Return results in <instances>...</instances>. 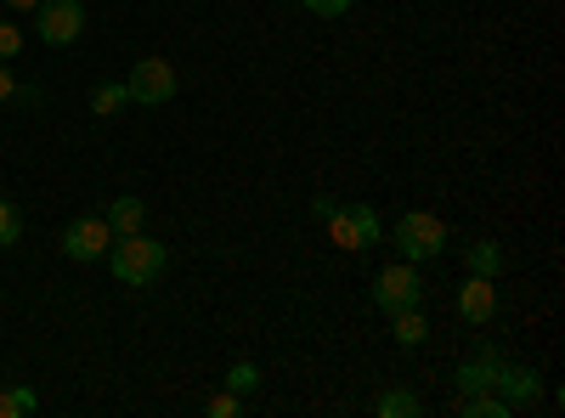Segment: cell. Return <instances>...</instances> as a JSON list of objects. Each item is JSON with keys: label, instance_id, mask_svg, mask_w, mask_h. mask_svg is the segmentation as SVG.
<instances>
[{"label": "cell", "instance_id": "ffe728a7", "mask_svg": "<svg viewBox=\"0 0 565 418\" xmlns=\"http://www.w3.org/2000/svg\"><path fill=\"white\" fill-rule=\"evenodd\" d=\"M204 412H210V418H238V412H244V396H232V390H215V396L204 401Z\"/></svg>", "mask_w": 565, "mask_h": 418}, {"label": "cell", "instance_id": "7a4b0ae2", "mask_svg": "<svg viewBox=\"0 0 565 418\" xmlns=\"http://www.w3.org/2000/svg\"><path fill=\"white\" fill-rule=\"evenodd\" d=\"M322 226H328V244L345 249V255H367L380 244V210L373 204H334V215Z\"/></svg>", "mask_w": 565, "mask_h": 418}, {"label": "cell", "instance_id": "7c38bea8", "mask_svg": "<svg viewBox=\"0 0 565 418\" xmlns=\"http://www.w3.org/2000/svg\"><path fill=\"white\" fill-rule=\"evenodd\" d=\"M141 221H148V204H141V199H114L108 204V226H114V238H125V232H141Z\"/></svg>", "mask_w": 565, "mask_h": 418}, {"label": "cell", "instance_id": "d6986e66", "mask_svg": "<svg viewBox=\"0 0 565 418\" xmlns=\"http://www.w3.org/2000/svg\"><path fill=\"white\" fill-rule=\"evenodd\" d=\"M23 238V210L12 199H0V249H12Z\"/></svg>", "mask_w": 565, "mask_h": 418}, {"label": "cell", "instance_id": "4fadbf2b", "mask_svg": "<svg viewBox=\"0 0 565 418\" xmlns=\"http://www.w3.org/2000/svg\"><path fill=\"white\" fill-rule=\"evenodd\" d=\"M391 334H396V345H402V351H413V345H424L430 322H424V311H418V306H407V311H396V317H391Z\"/></svg>", "mask_w": 565, "mask_h": 418}, {"label": "cell", "instance_id": "52a82bcc", "mask_svg": "<svg viewBox=\"0 0 565 418\" xmlns=\"http://www.w3.org/2000/svg\"><path fill=\"white\" fill-rule=\"evenodd\" d=\"M34 34L45 45H74L85 34V7L79 0H40L34 7Z\"/></svg>", "mask_w": 565, "mask_h": 418}, {"label": "cell", "instance_id": "603a6c76", "mask_svg": "<svg viewBox=\"0 0 565 418\" xmlns=\"http://www.w3.org/2000/svg\"><path fill=\"white\" fill-rule=\"evenodd\" d=\"M18 97V79H12V63H0V103Z\"/></svg>", "mask_w": 565, "mask_h": 418}, {"label": "cell", "instance_id": "3957f363", "mask_svg": "<svg viewBox=\"0 0 565 418\" xmlns=\"http://www.w3.org/2000/svg\"><path fill=\"white\" fill-rule=\"evenodd\" d=\"M373 306H380L385 317H396V311H407V306H424V277H418V266H413V260H391V266L373 271Z\"/></svg>", "mask_w": 565, "mask_h": 418}, {"label": "cell", "instance_id": "8992f818", "mask_svg": "<svg viewBox=\"0 0 565 418\" xmlns=\"http://www.w3.org/2000/svg\"><path fill=\"white\" fill-rule=\"evenodd\" d=\"M108 244H114L108 215H74V221L63 226V255H68V260H79V266L108 260Z\"/></svg>", "mask_w": 565, "mask_h": 418}, {"label": "cell", "instance_id": "44dd1931", "mask_svg": "<svg viewBox=\"0 0 565 418\" xmlns=\"http://www.w3.org/2000/svg\"><path fill=\"white\" fill-rule=\"evenodd\" d=\"M23 52V29L18 23H7V18H0V63H12Z\"/></svg>", "mask_w": 565, "mask_h": 418}, {"label": "cell", "instance_id": "ac0fdd59", "mask_svg": "<svg viewBox=\"0 0 565 418\" xmlns=\"http://www.w3.org/2000/svg\"><path fill=\"white\" fill-rule=\"evenodd\" d=\"M226 390L249 401V396L260 390V367H255V362H232V367H226Z\"/></svg>", "mask_w": 565, "mask_h": 418}, {"label": "cell", "instance_id": "7402d4cb", "mask_svg": "<svg viewBox=\"0 0 565 418\" xmlns=\"http://www.w3.org/2000/svg\"><path fill=\"white\" fill-rule=\"evenodd\" d=\"M306 12H317V18H345L351 0H306Z\"/></svg>", "mask_w": 565, "mask_h": 418}, {"label": "cell", "instance_id": "8fae6325", "mask_svg": "<svg viewBox=\"0 0 565 418\" xmlns=\"http://www.w3.org/2000/svg\"><path fill=\"white\" fill-rule=\"evenodd\" d=\"M458 412H463V418H514V407H509L498 390H469V396H458Z\"/></svg>", "mask_w": 565, "mask_h": 418}, {"label": "cell", "instance_id": "5bb4252c", "mask_svg": "<svg viewBox=\"0 0 565 418\" xmlns=\"http://www.w3.org/2000/svg\"><path fill=\"white\" fill-rule=\"evenodd\" d=\"M463 266L476 271V277H492V283H498V271H503V249H498L492 238H481V244H469Z\"/></svg>", "mask_w": 565, "mask_h": 418}, {"label": "cell", "instance_id": "e0dca14e", "mask_svg": "<svg viewBox=\"0 0 565 418\" xmlns=\"http://www.w3.org/2000/svg\"><path fill=\"white\" fill-rule=\"evenodd\" d=\"M34 407H40V396L29 385H7V390H0V418H29Z\"/></svg>", "mask_w": 565, "mask_h": 418}, {"label": "cell", "instance_id": "cb8c5ba5", "mask_svg": "<svg viewBox=\"0 0 565 418\" xmlns=\"http://www.w3.org/2000/svg\"><path fill=\"white\" fill-rule=\"evenodd\" d=\"M7 7H12V12H34V7H40V0H7Z\"/></svg>", "mask_w": 565, "mask_h": 418}, {"label": "cell", "instance_id": "277c9868", "mask_svg": "<svg viewBox=\"0 0 565 418\" xmlns=\"http://www.w3.org/2000/svg\"><path fill=\"white\" fill-rule=\"evenodd\" d=\"M396 249H402V260H430V255H441L447 249V221L441 215H430V210H407V215H396Z\"/></svg>", "mask_w": 565, "mask_h": 418}, {"label": "cell", "instance_id": "2e32d148", "mask_svg": "<svg viewBox=\"0 0 565 418\" xmlns=\"http://www.w3.org/2000/svg\"><path fill=\"white\" fill-rule=\"evenodd\" d=\"M373 412H380V418H418L424 401H418L413 390H385L380 401H373Z\"/></svg>", "mask_w": 565, "mask_h": 418}, {"label": "cell", "instance_id": "ba28073f", "mask_svg": "<svg viewBox=\"0 0 565 418\" xmlns=\"http://www.w3.org/2000/svg\"><path fill=\"white\" fill-rule=\"evenodd\" d=\"M458 317L469 322V329H487V322L498 317V289H492V277H476V271L463 277V283H458Z\"/></svg>", "mask_w": 565, "mask_h": 418}, {"label": "cell", "instance_id": "30bf717a", "mask_svg": "<svg viewBox=\"0 0 565 418\" xmlns=\"http://www.w3.org/2000/svg\"><path fill=\"white\" fill-rule=\"evenodd\" d=\"M498 367H503V356L492 351V345H476V356L469 362H458V374H452V385L469 396V390H492L498 385Z\"/></svg>", "mask_w": 565, "mask_h": 418}, {"label": "cell", "instance_id": "9a60e30c", "mask_svg": "<svg viewBox=\"0 0 565 418\" xmlns=\"http://www.w3.org/2000/svg\"><path fill=\"white\" fill-rule=\"evenodd\" d=\"M119 108H130V90H125V79L97 85V97H90V114H97V119H114Z\"/></svg>", "mask_w": 565, "mask_h": 418}, {"label": "cell", "instance_id": "9c48e42d", "mask_svg": "<svg viewBox=\"0 0 565 418\" xmlns=\"http://www.w3.org/2000/svg\"><path fill=\"white\" fill-rule=\"evenodd\" d=\"M514 412H521V407H532L537 396H543V374H537V367H526V362H503L498 367V385H492Z\"/></svg>", "mask_w": 565, "mask_h": 418}, {"label": "cell", "instance_id": "5b68a950", "mask_svg": "<svg viewBox=\"0 0 565 418\" xmlns=\"http://www.w3.org/2000/svg\"><path fill=\"white\" fill-rule=\"evenodd\" d=\"M125 90H130V103H136V108H164L175 90H181V79H175V68H170L164 57H141V63L130 68Z\"/></svg>", "mask_w": 565, "mask_h": 418}, {"label": "cell", "instance_id": "6da1fadb", "mask_svg": "<svg viewBox=\"0 0 565 418\" xmlns=\"http://www.w3.org/2000/svg\"><path fill=\"white\" fill-rule=\"evenodd\" d=\"M164 266H170V249L153 244L148 232H125V238L108 244V271L119 277L125 289H148V283H159Z\"/></svg>", "mask_w": 565, "mask_h": 418}]
</instances>
